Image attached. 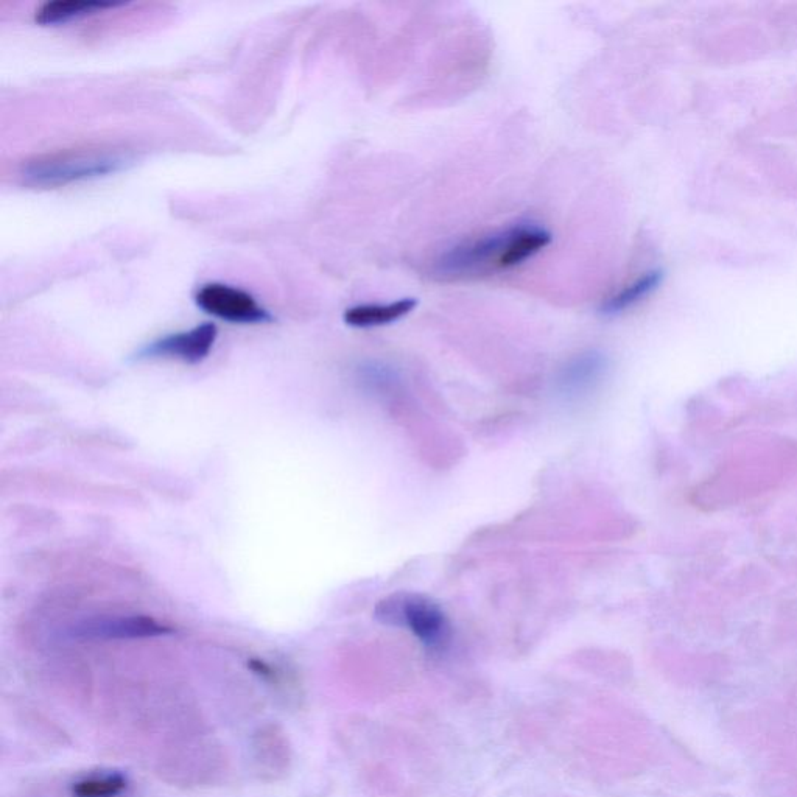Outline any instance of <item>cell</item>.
<instances>
[{
	"mask_svg": "<svg viewBox=\"0 0 797 797\" xmlns=\"http://www.w3.org/2000/svg\"><path fill=\"white\" fill-rule=\"evenodd\" d=\"M662 282V271L651 270L642 274L636 281L625 285L622 290H618L608 301L601 306L604 315H618L631 307L639 304L640 301L650 296Z\"/></svg>",
	"mask_w": 797,
	"mask_h": 797,
	"instance_id": "cell-11",
	"label": "cell"
},
{
	"mask_svg": "<svg viewBox=\"0 0 797 797\" xmlns=\"http://www.w3.org/2000/svg\"><path fill=\"white\" fill-rule=\"evenodd\" d=\"M128 787V780L122 774L80 780L74 783V797H114Z\"/></svg>",
	"mask_w": 797,
	"mask_h": 797,
	"instance_id": "cell-12",
	"label": "cell"
},
{
	"mask_svg": "<svg viewBox=\"0 0 797 797\" xmlns=\"http://www.w3.org/2000/svg\"><path fill=\"white\" fill-rule=\"evenodd\" d=\"M416 306H418V301L415 298L397 299L388 304H363V306H355L346 310L345 321L349 326L360 327V329L387 326V324L402 320L408 313L413 312Z\"/></svg>",
	"mask_w": 797,
	"mask_h": 797,
	"instance_id": "cell-8",
	"label": "cell"
},
{
	"mask_svg": "<svg viewBox=\"0 0 797 797\" xmlns=\"http://www.w3.org/2000/svg\"><path fill=\"white\" fill-rule=\"evenodd\" d=\"M197 306L209 315L229 323L259 324L273 321L253 296L225 284H208L198 290Z\"/></svg>",
	"mask_w": 797,
	"mask_h": 797,
	"instance_id": "cell-4",
	"label": "cell"
},
{
	"mask_svg": "<svg viewBox=\"0 0 797 797\" xmlns=\"http://www.w3.org/2000/svg\"><path fill=\"white\" fill-rule=\"evenodd\" d=\"M606 371V357L598 351L575 355L559 373V390L567 396H583L595 390Z\"/></svg>",
	"mask_w": 797,
	"mask_h": 797,
	"instance_id": "cell-7",
	"label": "cell"
},
{
	"mask_svg": "<svg viewBox=\"0 0 797 797\" xmlns=\"http://www.w3.org/2000/svg\"><path fill=\"white\" fill-rule=\"evenodd\" d=\"M552 243V234L538 225L514 226L513 239L503 257L500 270H511L541 253Z\"/></svg>",
	"mask_w": 797,
	"mask_h": 797,
	"instance_id": "cell-9",
	"label": "cell"
},
{
	"mask_svg": "<svg viewBox=\"0 0 797 797\" xmlns=\"http://www.w3.org/2000/svg\"><path fill=\"white\" fill-rule=\"evenodd\" d=\"M170 632H173L172 628L147 615L92 618L72 629L74 637L91 640L147 639L166 636Z\"/></svg>",
	"mask_w": 797,
	"mask_h": 797,
	"instance_id": "cell-5",
	"label": "cell"
},
{
	"mask_svg": "<svg viewBox=\"0 0 797 797\" xmlns=\"http://www.w3.org/2000/svg\"><path fill=\"white\" fill-rule=\"evenodd\" d=\"M248 667H250L251 671H254L257 676L260 678L267 679V681H276V673H274L273 668L271 665H268L267 662L260 661V659H251L248 662Z\"/></svg>",
	"mask_w": 797,
	"mask_h": 797,
	"instance_id": "cell-13",
	"label": "cell"
},
{
	"mask_svg": "<svg viewBox=\"0 0 797 797\" xmlns=\"http://www.w3.org/2000/svg\"><path fill=\"white\" fill-rule=\"evenodd\" d=\"M125 156L109 150H71L25 162L21 178L27 186L61 187L109 175L127 166Z\"/></svg>",
	"mask_w": 797,
	"mask_h": 797,
	"instance_id": "cell-1",
	"label": "cell"
},
{
	"mask_svg": "<svg viewBox=\"0 0 797 797\" xmlns=\"http://www.w3.org/2000/svg\"><path fill=\"white\" fill-rule=\"evenodd\" d=\"M377 617L405 626L430 650H441L450 639V625L439 604L424 595H396L377 606Z\"/></svg>",
	"mask_w": 797,
	"mask_h": 797,
	"instance_id": "cell-2",
	"label": "cell"
},
{
	"mask_svg": "<svg viewBox=\"0 0 797 797\" xmlns=\"http://www.w3.org/2000/svg\"><path fill=\"white\" fill-rule=\"evenodd\" d=\"M513 234L514 226H511L453 246L439 257L436 271L443 278H461L469 274L500 270Z\"/></svg>",
	"mask_w": 797,
	"mask_h": 797,
	"instance_id": "cell-3",
	"label": "cell"
},
{
	"mask_svg": "<svg viewBox=\"0 0 797 797\" xmlns=\"http://www.w3.org/2000/svg\"><path fill=\"white\" fill-rule=\"evenodd\" d=\"M215 324L204 323L194 327L192 331L169 335L161 340L153 341L139 351V357H170L187 363H198L208 357L217 340Z\"/></svg>",
	"mask_w": 797,
	"mask_h": 797,
	"instance_id": "cell-6",
	"label": "cell"
},
{
	"mask_svg": "<svg viewBox=\"0 0 797 797\" xmlns=\"http://www.w3.org/2000/svg\"><path fill=\"white\" fill-rule=\"evenodd\" d=\"M120 5L122 4L99 2V0H53L38 8L35 19L41 25L66 24L74 19L85 18L106 8H116Z\"/></svg>",
	"mask_w": 797,
	"mask_h": 797,
	"instance_id": "cell-10",
	"label": "cell"
}]
</instances>
